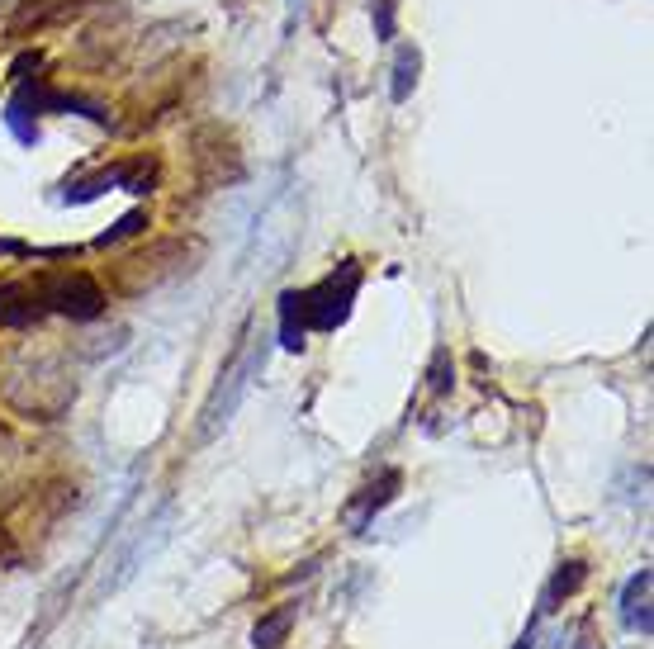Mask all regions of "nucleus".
<instances>
[{
    "mask_svg": "<svg viewBox=\"0 0 654 649\" xmlns=\"http://www.w3.org/2000/svg\"><path fill=\"white\" fill-rule=\"evenodd\" d=\"M583 574H588V569H583V559H564L560 569H555V578H550V588H545V597H541V612H536V616L555 612V602L574 593V588H579V583H583Z\"/></svg>",
    "mask_w": 654,
    "mask_h": 649,
    "instance_id": "423d86ee",
    "label": "nucleus"
},
{
    "mask_svg": "<svg viewBox=\"0 0 654 649\" xmlns=\"http://www.w3.org/2000/svg\"><path fill=\"white\" fill-rule=\"evenodd\" d=\"M356 285H361V271H356V266H346V271H342V285H337V275H332V280H327V285H318L313 294H299V308L309 313L313 327H337L346 318V304H351Z\"/></svg>",
    "mask_w": 654,
    "mask_h": 649,
    "instance_id": "f03ea898",
    "label": "nucleus"
},
{
    "mask_svg": "<svg viewBox=\"0 0 654 649\" xmlns=\"http://www.w3.org/2000/svg\"><path fill=\"white\" fill-rule=\"evenodd\" d=\"M621 621H626V631L650 635V569H640V574L621 588Z\"/></svg>",
    "mask_w": 654,
    "mask_h": 649,
    "instance_id": "20e7f679",
    "label": "nucleus"
},
{
    "mask_svg": "<svg viewBox=\"0 0 654 649\" xmlns=\"http://www.w3.org/2000/svg\"><path fill=\"white\" fill-rule=\"evenodd\" d=\"M280 342L299 351L304 346V323H299V294H285L280 299Z\"/></svg>",
    "mask_w": 654,
    "mask_h": 649,
    "instance_id": "6e6552de",
    "label": "nucleus"
},
{
    "mask_svg": "<svg viewBox=\"0 0 654 649\" xmlns=\"http://www.w3.org/2000/svg\"><path fill=\"white\" fill-rule=\"evenodd\" d=\"M290 626H294V607H280V612L261 616L252 631V645L256 649H280L285 640H290Z\"/></svg>",
    "mask_w": 654,
    "mask_h": 649,
    "instance_id": "0eeeda50",
    "label": "nucleus"
},
{
    "mask_svg": "<svg viewBox=\"0 0 654 649\" xmlns=\"http://www.w3.org/2000/svg\"><path fill=\"white\" fill-rule=\"evenodd\" d=\"M394 488H399V474L389 469V474L380 479V488H370V498L361 503V512H356V526H365V517H370V512H380V507L394 498Z\"/></svg>",
    "mask_w": 654,
    "mask_h": 649,
    "instance_id": "1a4fd4ad",
    "label": "nucleus"
},
{
    "mask_svg": "<svg viewBox=\"0 0 654 649\" xmlns=\"http://www.w3.org/2000/svg\"><path fill=\"white\" fill-rule=\"evenodd\" d=\"M38 318V294L24 285H0V327H29Z\"/></svg>",
    "mask_w": 654,
    "mask_h": 649,
    "instance_id": "39448f33",
    "label": "nucleus"
},
{
    "mask_svg": "<svg viewBox=\"0 0 654 649\" xmlns=\"http://www.w3.org/2000/svg\"><path fill=\"white\" fill-rule=\"evenodd\" d=\"M43 304L57 308V313H67V318H100L105 313V294L95 285L91 275L81 271H67V275H53V280H43Z\"/></svg>",
    "mask_w": 654,
    "mask_h": 649,
    "instance_id": "f257e3e1",
    "label": "nucleus"
},
{
    "mask_svg": "<svg viewBox=\"0 0 654 649\" xmlns=\"http://www.w3.org/2000/svg\"><path fill=\"white\" fill-rule=\"evenodd\" d=\"M138 228H147V214H128L119 218V228H109L105 237H100V247H109V242H119V237H133Z\"/></svg>",
    "mask_w": 654,
    "mask_h": 649,
    "instance_id": "9d476101",
    "label": "nucleus"
},
{
    "mask_svg": "<svg viewBox=\"0 0 654 649\" xmlns=\"http://www.w3.org/2000/svg\"><path fill=\"white\" fill-rule=\"evenodd\" d=\"M256 365H261V356H242V361H233L228 365V375H223V384L214 389V398H209V408H204V427H200V436H214L228 417H233V408H237V398L247 394V384L252 379L247 375H256Z\"/></svg>",
    "mask_w": 654,
    "mask_h": 649,
    "instance_id": "7ed1b4c3",
    "label": "nucleus"
}]
</instances>
